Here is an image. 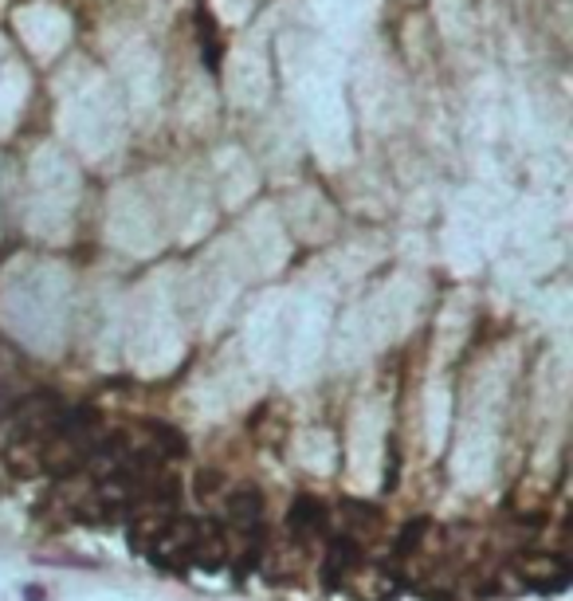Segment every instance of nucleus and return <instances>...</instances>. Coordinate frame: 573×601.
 Instances as JSON below:
<instances>
[{
	"instance_id": "f257e3e1",
	"label": "nucleus",
	"mask_w": 573,
	"mask_h": 601,
	"mask_svg": "<svg viewBox=\"0 0 573 601\" xmlns=\"http://www.w3.org/2000/svg\"><path fill=\"white\" fill-rule=\"evenodd\" d=\"M106 440L103 433V417L94 409H75L60 421L48 440H43L40 457H36V468L52 472V476H75L82 468L91 464V457L99 452V445Z\"/></svg>"
},
{
	"instance_id": "f03ea898",
	"label": "nucleus",
	"mask_w": 573,
	"mask_h": 601,
	"mask_svg": "<svg viewBox=\"0 0 573 601\" xmlns=\"http://www.w3.org/2000/svg\"><path fill=\"white\" fill-rule=\"evenodd\" d=\"M67 417L63 401L55 394H31L16 405V413H12V452H21V448H31V452H40L43 440L60 429V421Z\"/></svg>"
},
{
	"instance_id": "7ed1b4c3",
	"label": "nucleus",
	"mask_w": 573,
	"mask_h": 601,
	"mask_svg": "<svg viewBox=\"0 0 573 601\" xmlns=\"http://www.w3.org/2000/svg\"><path fill=\"white\" fill-rule=\"evenodd\" d=\"M514 571H519V578L531 586V590H565L570 586V562L562 559V554H550V550H534V554H522L519 562H514Z\"/></svg>"
},
{
	"instance_id": "20e7f679",
	"label": "nucleus",
	"mask_w": 573,
	"mask_h": 601,
	"mask_svg": "<svg viewBox=\"0 0 573 601\" xmlns=\"http://www.w3.org/2000/svg\"><path fill=\"white\" fill-rule=\"evenodd\" d=\"M225 515H228V527L244 530V535H256L259 519H264V499H259L256 487H235L225 503Z\"/></svg>"
},
{
	"instance_id": "39448f33",
	"label": "nucleus",
	"mask_w": 573,
	"mask_h": 601,
	"mask_svg": "<svg viewBox=\"0 0 573 601\" xmlns=\"http://www.w3.org/2000/svg\"><path fill=\"white\" fill-rule=\"evenodd\" d=\"M286 527L295 530L298 539H310V535H318V530L327 527V508L310 496L295 499V508H291V515H286Z\"/></svg>"
},
{
	"instance_id": "423d86ee",
	"label": "nucleus",
	"mask_w": 573,
	"mask_h": 601,
	"mask_svg": "<svg viewBox=\"0 0 573 601\" xmlns=\"http://www.w3.org/2000/svg\"><path fill=\"white\" fill-rule=\"evenodd\" d=\"M28 601H43V590H28Z\"/></svg>"
}]
</instances>
